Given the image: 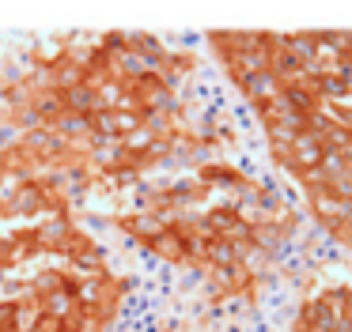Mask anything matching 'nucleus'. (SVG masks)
I'll return each mask as SVG.
<instances>
[{
  "instance_id": "1",
  "label": "nucleus",
  "mask_w": 352,
  "mask_h": 332,
  "mask_svg": "<svg viewBox=\"0 0 352 332\" xmlns=\"http://www.w3.org/2000/svg\"><path fill=\"white\" fill-rule=\"evenodd\" d=\"M170 53L140 34L69 38L0 68V125L65 193L114 185L170 143Z\"/></svg>"
},
{
  "instance_id": "2",
  "label": "nucleus",
  "mask_w": 352,
  "mask_h": 332,
  "mask_svg": "<svg viewBox=\"0 0 352 332\" xmlns=\"http://www.w3.org/2000/svg\"><path fill=\"white\" fill-rule=\"evenodd\" d=\"M54 261H102V249L76 223V196L46 178L0 125V279Z\"/></svg>"
},
{
  "instance_id": "3",
  "label": "nucleus",
  "mask_w": 352,
  "mask_h": 332,
  "mask_svg": "<svg viewBox=\"0 0 352 332\" xmlns=\"http://www.w3.org/2000/svg\"><path fill=\"white\" fill-rule=\"evenodd\" d=\"M125 283L107 261H54L0 283V332H102Z\"/></svg>"
}]
</instances>
